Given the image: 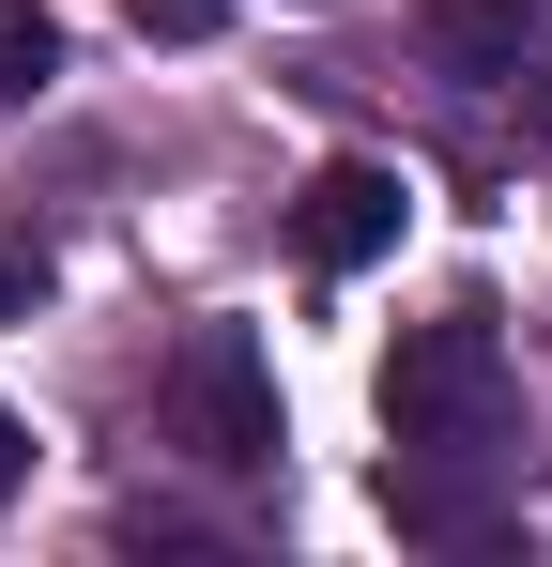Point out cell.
<instances>
[{
	"label": "cell",
	"mask_w": 552,
	"mask_h": 567,
	"mask_svg": "<svg viewBox=\"0 0 552 567\" xmlns=\"http://www.w3.org/2000/svg\"><path fill=\"white\" fill-rule=\"evenodd\" d=\"M62 78V31H47V0H0V107H31Z\"/></svg>",
	"instance_id": "6"
},
{
	"label": "cell",
	"mask_w": 552,
	"mask_h": 567,
	"mask_svg": "<svg viewBox=\"0 0 552 567\" xmlns=\"http://www.w3.org/2000/svg\"><path fill=\"white\" fill-rule=\"evenodd\" d=\"M415 47H430L446 78H522V47H538V0H415Z\"/></svg>",
	"instance_id": "5"
},
{
	"label": "cell",
	"mask_w": 552,
	"mask_h": 567,
	"mask_svg": "<svg viewBox=\"0 0 552 567\" xmlns=\"http://www.w3.org/2000/svg\"><path fill=\"white\" fill-rule=\"evenodd\" d=\"M123 16H139V31H154V47H200V31H215V16H231V0H123Z\"/></svg>",
	"instance_id": "7"
},
{
	"label": "cell",
	"mask_w": 552,
	"mask_h": 567,
	"mask_svg": "<svg viewBox=\"0 0 552 567\" xmlns=\"http://www.w3.org/2000/svg\"><path fill=\"white\" fill-rule=\"evenodd\" d=\"M384 522L415 553H491L522 522V445H399L384 461Z\"/></svg>",
	"instance_id": "3"
},
{
	"label": "cell",
	"mask_w": 552,
	"mask_h": 567,
	"mask_svg": "<svg viewBox=\"0 0 552 567\" xmlns=\"http://www.w3.org/2000/svg\"><path fill=\"white\" fill-rule=\"evenodd\" d=\"M384 445H522V369H507L491 307L399 322V353H384Z\"/></svg>",
	"instance_id": "1"
},
{
	"label": "cell",
	"mask_w": 552,
	"mask_h": 567,
	"mask_svg": "<svg viewBox=\"0 0 552 567\" xmlns=\"http://www.w3.org/2000/svg\"><path fill=\"white\" fill-rule=\"evenodd\" d=\"M507 93H522V123H538V138H552V62H522V78H507Z\"/></svg>",
	"instance_id": "10"
},
{
	"label": "cell",
	"mask_w": 552,
	"mask_h": 567,
	"mask_svg": "<svg viewBox=\"0 0 552 567\" xmlns=\"http://www.w3.org/2000/svg\"><path fill=\"white\" fill-rule=\"evenodd\" d=\"M16 491H31V430L0 414V506H16Z\"/></svg>",
	"instance_id": "9"
},
{
	"label": "cell",
	"mask_w": 552,
	"mask_h": 567,
	"mask_svg": "<svg viewBox=\"0 0 552 567\" xmlns=\"http://www.w3.org/2000/svg\"><path fill=\"white\" fill-rule=\"evenodd\" d=\"M154 430H170L200 475H276V445H292V414H276V353L246 338V322H184L170 383H154Z\"/></svg>",
	"instance_id": "2"
},
{
	"label": "cell",
	"mask_w": 552,
	"mask_h": 567,
	"mask_svg": "<svg viewBox=\"0 0 552 567\" xmlns=\"http://www.w3.org/2000/svg\"><path fill=\"white\" fill-rule=\"evenodd\" d=\"M31 291H47V261H31V246H0V322H31Z\"/></svg>",
	"instance_id": "8"
},
{
	"label": "cell",
	"mask_w": 552,
	"mask_h": 567,
	"mask_svg": "<svg viewBox=\"0 0 552 567\" xmlns=\"http://www.w3.org/2000/svg\"><path fill=\"white\" fill-rule=\"evenodd\" d=\"M538 16H552V0H538Z\"/></svg>",
	"instance_id": "11"
},
{
	"label": "cell",
	"mask_w": 552,
	"mask_h": 567,
	"mask_svg": "<svg viewBox=\"0 0 552 567\" xmlns=\"http://www.w3.org/2000/svg\"><path fill=\"white\" fill-rule=\"evenodd\" d=\"M399 169L384 154H338V169H307V199H292V246H307V277H354V261H384L399 246Z\"/></svg>",
	"instance_id": "4"
}]
</instances>
